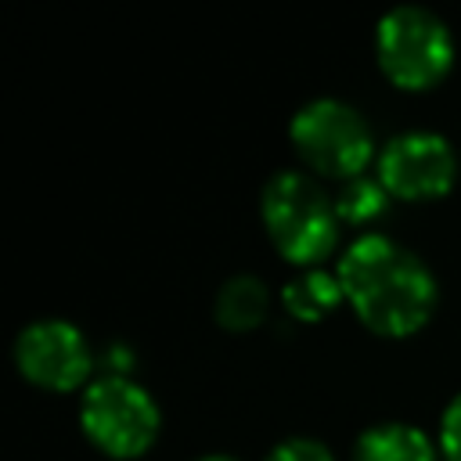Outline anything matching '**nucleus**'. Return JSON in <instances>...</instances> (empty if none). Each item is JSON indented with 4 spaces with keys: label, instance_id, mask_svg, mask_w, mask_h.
I'll use <instances>...</instances> for the list:
<instances>
[{
    "label": "nucleus",
    "instance_id": "1",
    "mask_svg": "<svg viewBox=\"0 0 461 461\" xmlns=\"http://www.w3.org/2000/svg\"><path fill=\"white\" fill-rule=\"evenodd\" d=\"M353 313L378 335H411L436 310V277L411 249L385 234H360L335 267Z\"/></svg>",
    "mask_w": 461,
    "mask_h": 461
},
{
    "label": "nucleus",
    "instance_id": "2",
    "mask_svg": "<svg viewBox=\"0 0 461 461\" xmlns=\"http://www.w3.org/2000/svg\"><path fill=\"white\" fill-rule=\"evenodd\" d=\"M259 216L274 249L295 267H317L339 241V209L328 191L299 169H281L263 184Z\"/></svg>",
    "mask_w": 461,
    "mask_h": 461
},
{
    "label": "nucleus",
    "instance_id": "3",
    "mask_svg": "<svg viewBox=\"0 0 461 461\" xmlns=\"http://www.w3.org/2000/svg\"><path fill=\"white\" fill-rule=\"evenodd\" d=\"M375 58L400 90H429L454 61V36L429 7L400 4L375 29Z\"/></svg>",
    "mask_w": 461,
    "mask_h": 461
},
{
    "label": "nucleus",
    "instance_id": "4",
    "mask_svg": "<svg viewBox=\"0 0 461 461\" xmlns=\"http://www.w3.org/2000/svg\"><path fill=\"white\" fill-rule=\"evenodd\" d=\"M79 425L108 457H137L158 436V407L144 385L108 371L83 389Z\"/></svg>",
    "mask_w": 461,
    "mask_h": 461
},
{
    "label": "nucleus",
    "instance_id": "5",
    "mask_svg": "<svg viewBox=\"0 0 461 461\" xmlns=\"http://www.w3.org/2000/svg\"><path fill=\"white\" fill-rule=\"evenodd\" d=\"M288 137L303 155V162L324 176L353 180L364 173V166L375 155V137L367 119L339 97L306 101L292 115Z\"/></svg>",
    "mask_w": 461,
    "mask_h": 461
},
{
    "label": "nucleus",
    "instance_id": "6",
    "mask_svg": "<svg viewBox=\"0 0 461 461\" xmlns=\"http://www.w3.org/2000/svg\"><path fill=\"white\" fill-rule=\"evenodd\" d=\"M457 176V155L443 133L407 130L378 151V184L407 202L439 198Z\"/></svg>",
    "mask_w": 461,
    "mask_h": 461
},
{
    "label": "nucleus",
    "instance_id": "7",
    "mask_svg": "<svg viewBox=\"0 0 461 461\" xmlns=\"http://www.w3.org/2000/svg\"><path fill=\"white\" fill-rule=\"evenodd\" d=\"M14 364L32 385L68 393V389L86 382V375L94 367V357H90L86 335L72 321L43 317V321H32L18 331Z\"/></svg>",
    "mask_w": 461,
    "mask_h": 461
},
{
    "label": "nucleus",
    "instance_id": "8",
    "mask_svg": "<svg viewBox=\"0 0 461 461\" xmlns=\"http://www.w3.org/2000/svg\"><path fill=\"white\" fill-rule=\"evenodd\" d=\"M353 461H436L432 439L407 421H382L360 432Z\"/></svg>",
    "mask_w": 461,
    "mask_h": 461
},
{
    "label": "nucleus",
    "instance_id": "9",
    "mask_svg": "<svg viewBox=\"0 0 461 461\" xmlns=\"http://www.w3.org/2000/svg\"><path fill=\"white\" fill-rule=\"evenodd\" d=\"M267 310H270V292H267L263 277H256V274L227 277L216 292V303H212L216 321L230 331H249V328L263 324Z\"/></svg>",
    "mask_w": 461,
    "mask_h": 461
},
{
    "label": "nucleus",
    "instance_id": "10",
    "mask_svg": "<svg viewBox=\"0 0 461 461\" xmlns=\"http://www.w3.org/2000/svg\"><path fill=\"white\" fill-rule=\"evenodd\" d=\"M346 299L339 274L321 270V267H306L299 270L285 288H281V303L295 321H321L324 313H331L339 303Z\"/></svg>",
    "mask_w": 461,
    "mask_h": 461
},
{
    "label": "nucleus",
    "instance_id": "11",
    "mask_svg": "<svg viewBox=\"0 0 461 461\" xmlns=\"http://www.w3.org/2000/svg\"><path fill=\"white\" fill-rule=\"evenodd\" d=\"M385 194L389 191L378 180H367V176L346 180V187H342V194L335 202L339 220H346V223H367V220H375L385 209Z\"/></svg>",
    "mask_w": 461,
    "mask_h": 461
},
{
    "label": "nucleus",
    "instance_id": "12",
    "mask_svg": "<svg viewBox=\"0 0 461 461\" xmlns=\"http://www.w3.org/2000/svg\"><path fill=\"white\" fill-rule=\"evenodd\" d=\"M267 461H335V454L321 443V439H310V436H292L285 443H277Z\"/></svg>",
    "mask_w": 461,
    "mask_h": 461
},
{
    "label": "nucleus",
    "instance_id": "13",
    "mask_svg": "<svg viewBox=\"0 0 461 461\" xmlns=\"http://www.w3.org/2000/svg\"><path fill=\"white\" fill-rule=\"evenodd\" d=\"M439 447H443L447 461H461V393L447 403V411L439 418Z\"/></svg>",
    "mask_w": 461,
    "mask_h": 461
},
{
    "label": "nucleus",
    "instance_id": "14",
    "mask_svg": "<svg viewBox=\"0 0 461 461\" xmlns=\"http://www.w3.org/2000/svg\"><path fill=\"white\" fill-rule=\"evenodd\" d=\"M198 461H238V457H227V454H209V457H198Z\"/></svg>",
    "mask_w": 461,
    "mask_h": 461
}]
</instances>
